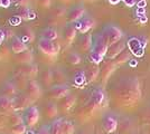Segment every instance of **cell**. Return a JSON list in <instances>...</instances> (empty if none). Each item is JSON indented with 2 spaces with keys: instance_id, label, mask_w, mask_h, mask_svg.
<instances>
[{
  "instance_id": "obj_18",
  "label": "cell",
  "mask_w": 150,
  "mask_h": 134,
  "mask_svg": "<svg viewBox=\"0 0 150 134\" xmlns=\"http://www.w3.org/2000/svg\"><path fill=\"white\" fill-rule=\"evenodd\" d=\"M103 128L105 130L106 133H112L117 130L118 126V121L115 120V117H113L111 115H106L103 119Z\"/></svg>"
},
{
  "instance_id": "obj_23",
  "label": "cell",
  "mask_w": 150,
  "mask_h": 134,
  "mask_svg": "<svg viewBox=\"0 0 150 134\" xmlns=\"http://www.w3.org/2000/svg\"><path fill=\"white\" fill-rule=\"evenodd\" d=\"M58 37V34L55 28H52V27H46L42 30V35H40V38L48 39V40H56Z\"/></svg>"
},
{
  "instance_id": "obj_7",
  "label": "cell",
  "mask_w": 150,
  "mask_h": 134,
  "mask_svg": "<svg viewBox=\"0 0 150 134\" xmlns=\"http://www.w3.org/2000/svg\"><path fill=\"white\" fill-rule=\"evenodd\" d=\"M94 24H95V22H94V19L91 17V16H88V13H85L79 21L74 22L75 27H76V29H77V32H80L81 34H86L90 29L93 28Z\"/></svg>"
},
{
  "instance_id": "obj_26",
  "label": "cell",
  "mask_w": 150,
  "mask_h": 134,
  "mask_svg": "<svg viewBox=\"0 0 150 134\" xmlns=\"http://www.w3.org/2000/svg\"><path fill=\"white\" fill-rule=\"evenodd\" d=\"M99 73H100V69H99V67H98L96 64H93L92 66H90L88 68V70H86V73H85L88 82H93V81H95V78L98 77Z\"/></svg>"
},
{
  "instance_id": "obj_17",
  "label": "cell",
  "mask_w": 150,
  "mask_h": 134,
  "mask_svg": "<svg viewBox=\"0 0 150 134\" xmlns=\"http://www.w3.org/2000/svg\"><path fill=\"white\" fill-rule=\"evenodd\" d=\"M92 45H93L92 36L90 34H83V36L79 40V47H80V49L82 51H91Z\"/></svg>"
},
{
  "instance_id": "obj_19",
  "label": "cell",
  "mask_w": 150,
  "mask_h": 134,
  "mask_svg": "<svg viewBox=\"0 0 150 134\" xmlns=\"http://www.w3.org/2000/svg\"><path fill=\"white\" fill-rule=\"evenodd\" d=\"M44 113L47 119L54 120V119L57 117V115H58L59 112H58V107H57V105L55 103L48 102L44 105Z\"/></svg>"
},
{
  "instance_id": "obj_12",
  "label": "cell",
  "mask_w": 150,
  "mask_h": 134,
  "mask_svg": "<svg viewBox=\"0 0 150 134\" xmlns=\"http://www.w3.org/2000/svg\"><path fill=\"white\" fill-rule=\"evenodd\" d=\"M0 92H1V95L2 96H7L9 98H13L15 96L19 94V88L15 85L13 82L8 81V82H6L1 86Z\"/></svg>"
},
{
  "instance_id": "obj_21",
  "label": "cell",
  "mask_w": 150,
  "mask_h": 134,
  "mask_svg": "<svg viewBox=\"0 0 150 134\" xmlns=\"http://www.w3.org/2000/svg\"><path fill=\"white\" fill-rule=\"evenodd\" d=\"M33 58H34V55H33V51L30 49H27L26 51H23L20 54H16V56H15L16 62H18L19 64L33 63Z\"/></svg>"
},
{
  "instance_id": "obj_10",
  "label": "cell",
  "mask_w": 150,
  "mask_h": 134,
  "mask_svg": "<svg viewBox=\"0 0 150 134\" xmlns=\"http://www.w3.org/2000/svg\"><path fill=\"white\" fill-rule=\"evenodd\" d=\"M125 47V41L123 40V39H120L119 41H117V43H114V44L109 46L105 57L109 58V59H112V58L118 57L120 54L123 51Z\"/></svg>"
},
{
  "instance_id": "obj_29",
  "label": "cell",
  "mask_w": 150,
  "mask_h": 134,
  "mask_svg": "<svg viewBox=\"0 0 150 134\" xmlns=\"http://www.w3.org/2000/svg\"><path fill=\"white\" fill-rule=\"evenodd\" d=\"M62 120L63 119H55L50 125V134H64L62 130Z\"/></svg>"
},
{
  "instance_id": "obj_25",
  "label": "cell",
  "mask_w": 150,
  "mask_h": 134,
  "mask_svg": "<svg viewBox=\"0 0 150 134\" xmlns=\"http://www.w3.org/2000/svg\"><path fill=\"white\" fill-rule=\"evenodd\" d=\"M11 82H13L15 85H16L18 88H20V87H24V88H25L28 79H27V77H26L25 75H23V74H20L18 72H16L13 77V79H11Z\"/></svg>"
},
{
  "instance_id": "obj_38",
  "label": "cell",
  "mask_w": 150,
  "mask_h": 134,
  "mask_svg": "<svg viewBox=\"0 0 150 134\" xmlns=\"http://www.w3.org/2000/svg\"><path fill=\"white\" fill-rule=\"evenodd\" d=\"M13 5H15L18 8L21 7H29L30 5V0H13Z\"/></svg>"
},
{
  "instance_id": "obj_39",
  "label": "cell",
  "mask_w": 150,
  "mask_h": 134,
  "mask_svg": "<svg viewBox=\"0 0 150 134\" xmlns=\"http://www.w3.org/2000/svg\"><path fill=\"white\" fill-rule=\"evenodd\" d=\"M39 6L45 8V9H48L52 7V0H37Z\"/></svg>"
},
{
  "instance_id": "obj_36",
  "label": "cell",
  "mask_w": 150,
  "mask_h": 134,
  "mask_svg": "<svg viewBox=\"0 0 150 134\" xmlns=\"http://www.w3.org/2000/svg\"><path fill=\"white\" fill-rule=\"evenodd\" d=\"M112 70H113V65L111 64L105 65V67L102 69V79H103V82H105L106 79H108V77L111 74Z\"/></svg>"
},
{
  "instance_id": "obj_34",
  "label": "cell",
  "mask_w": 150,
  "mask_h": 134,
  "mask_svg": "<svg viewBox=\"0 0 150 134\" xmlns=\"http://www.w3.org/2000/svg\"><path fill=\"white\" fill-rule=\"evenodd\" d=\"M66 60L69 62V64L72 65H77L81 63V56L77 54V53H75V51H72V53H69V55H67V57H66Z\"/></svg>"
},
{
  "instance_id": "obj_9",
  "label": "cell",
  "mask_w": 150,
  "mask_h": 134,
  "mask_svg": "<svg viewBox=\"0 0 150 134\" xmlns=\"http://www.w3.org/2000/svg\"><path fill=\"white\" fill-rule=\"evenodd\" d=\"M84 15H85V7L81 4H77L67 11V21L69 22H76L81 19Z\"/></svg>"
},
{
  "instance_id": "obj_13",
  "label": "cell",
  "mask_w": 150,
  "mask_h": 134,
  "mask_svg": "<svg viewBox=\"0 0 150 134\" xmlns=\"http://www.w3.org/2000/svg\"><path fill=\"white\" fill-rule=\"evenodd\" d=\"M28 49V46L19 38L18 36H13V38L10 39V51H13V54H20L23 51H26Z\"/></svg>"
},
{
  "instance_id": "obj_30",
  "label": "cell",
  "mask_w": 150,
  "mask_h": 134,
  "mask_svg": "<svg viewBox=\"0 0 150 134\" xmlns=\"http://www.w3.org/2000/svg\"><path fill=\"white\" fill-rule=\"evenodd\" d=\"M88 79H86V75H85V72H77L76 74L74 75L73 77V82H74V85L76 86H79V87H81L83 86L85 82H86Z\"/></svg>"
},
{
  "instance_id": "obj_5",
  "label": "cell",
  "mask_w": 150,
  "mask_h": 134,
  "mask_svg": "<svg viewBox=\"0 0 150 134\" xmlns=\"http://www.w3.org/2000/svg\"><path fill=\"white\" fill-rule=\"evenodd\" d=\"M69 94V87L67 84H61V85H53L48 89V96L54 100H61L63 97Z\"/></svg>"
},
{
  "instance_id": "obj_42",
  "label": "cell",
  "mask_w": 150,
  "mask_h": 134,
  "mask_svg": "<svg viewBox=\"0 0 150 134\" xmlns=\"http://www.w3.org/2000/svg\"><path fill=\"white\" fill-rule=\"evenodd\" d=\"M122 1H123L128 7L134 6V5H136V2H137V0H122Z\"/></svg>"
},
{
  "instance_id": "obj_14",
  "label": "cell",
  "mask_w": 150,
  "mask_h": 134,
  "mask_svg": "<svg viewBox=\"0 0 150 134\" xmlns=\"http://www.w3.org/2000/svg\"><path fill=\"white\" fill-rule=\"evenodd\" d=\"M74 104H75V96H73L69 93L67 96L61 98L59 109L62 111L63 113H69V111L72 109V107L74 106Z\"/></svg>"
},
{
  "instance_id": "obj_41",
  "label": "cell",
  "mask_w": 150,
  "mask_h": 134,
  "mask_svg": "<svg viewBox=\"0 0 150 134\" xmlns=\"http://www.w3.org/2000/svg\"><path fill=\"white\" fill-rule=\"evenodd\" d=\"M13 5V0H0V7L8 8Z\"/></svg>"
},
{
  "instance_id": "obj_43",
  "label": "cell",
  "mask_w": 150,
  "mask_h": 134,
  "mask_svg": "<svg viewBox=\"0 0 150 134\" xmlns=\"http://www.w3.org/2000/svg\"><path fill=\"white\" fill-rule=\"evenodd\" d=\"M121 0H109V2L111 4V5H117V4H119Z\"/></svg>"
},
{
  "instance_id": "obj_44",
  "label": "cell",
  "mask_w": 150,
  "mask_h": 134,
  "mask_svg": "<svg viewBox=\"0 0 150 134\" xmlns=\"http://www.w3.org/2000/svg\"><path fill=\"white\" fill-rule=\"evenodd\" d=\"M85 1H93V0H85Z\"/></svg>"
},
{
  "instance_id": "obj_4",
  "label": "cell",
  "mask_w": 150,
  "mask_h": 134,
  "mask_svg": "<svg viewBox=\"0 0 150 134\" xmlns=\"http://www.w3.org/2000/svg\"><path fill=\"white\" fill-rule=\"evenodd\" d=\"M11 101H13V112H19V111H26L28 107H30L34 100L29 97L26 93H23V94L19 93L18 95L11 98Z\"/></svg>"
},
{
  "instance_id": "obj_20",
  "label": "cell",
  "mask_w": 150,
  "mask_h": 134,
  "mask_svg": "<svg viewBox=\"0 0 150 134\" xmlns=\"http://www.w3.org/2000/svg\"><path fill=\"white\" fill-rule=\"evenodd\" d=\"M17 15L21 18V20H25V21L34 20L36 18V13H35V11L31 9L30 7H21V8H18Z\"/></svg>"
},
{
  "instance_id": "obj_37",
  "label": "cell",
  "mask_w": 150,
  "mask_h": 134,
  "mask_svg": "<svg viewBox=\"0 0 150 134\" xmlns=\"http://www.w3.org/2000/svg\"><path fill=\"white\" fill-rule=\"evenodd\" d=\"M129 57H130V54H129V51H123L122 53H121V54H120L119 56H118V58H117V63H118V64L125 63V60H128V59H129Z\"/></svg>"
},
{
  "instance_id": "obj_35",
  "label": "cell",
  "mask_w": 150,
  "mask_h": 134,
  "mask_svg": "<svg viewBox=\"0 0 150 134\" xmlns=\"http://www.w3.org/2000/svg\"><path fill=\"white\" fill-rule=\"evenodd\" d=\"M9 121H10L11 125H16V124H19V123L24 122V116L19 114L18 112H13L10 114V116H9Z\"/></svg>"
},
{
  "instance_id": "obj_3",
  "label": "cell",
  "mask_w": 150,
  "mask_h": 134,
  "mask_svg": "<svg viewBox=\"0 0 150 134\" xmlns=\"http://www.w3.org/2000/svg\"><path fill=\"white\" fill-rule=\"evenodd\" d=\"M102 32H103L105 39L108 40L109 46L114 44V43H117V41H119L120 39H122V37H123L122 30L120 29L119 27H117V26L114 25H106L103 28Z\"/></svg>"
},
{
  "instance_id": "obj_16",
  "label": "cell",
  "mask_w": 150,
  "mask_h": 134,
  "mask_svg": "<svg viewBox=\"0 0 150 134\" xmlns=\"http://www.w3.org/2000/svg\"><path fill=\"white\" fill-rule=\"evenodd\" d=\"M39 81L40 84L45 86V87H52L53 83H54V78H53V72L52 69L46 68L40 73V76H39Z\"/></svg>"
},
{
  "instance_id": "obj_2",
  "label": "cell",
  "mask_w": 150,
  "mask_h": 134,
  "mask_svg": "<svg viewBox=\"0 0 150 134\" xmlns=\"http://www.w3.org/2000/svg\"><path fill=\"white\" fill-rule=\"evenodd\" d=\"M38 48L46 56H56L59 51V45L55 40L40 38L38 41Z\"/></svg>"
},
{
  "instance_id": "obj_8",
  "label": "cell",
  "mask_w": 150,
  "mask_h": 134,
  "mask_svg": "<svg viewBox=\"0 0 150 134\" xmlns=\"http://www.w3.org/2000/svg\"><path fill=\"white\" fill-rule=\"evenodd\" d=\"M25 93L27 95L31 97L33 100H36V98H39L42 96V87L38 83L37 81L35 79H29L27 84H26V87H25Z\"/></svg>"
},
{
  "instance_id": "obj_6",
  "label": "cell",
  "mask_w": 150,
  "mask_h": 134,
  "mask_svg": "<svg viewBox=\"0 0 150 134\" xmlns=\"http://www.w3.org/2000/svg\"><path fill=\"white\" fill-rule=\"evenodd\" d=\"M38 120H39V111L36 106L31 105L30 107L25 111V114H24V122L28 128H33L37 124Z\"/></svg>"
},
{
  "instance_id": "obj_31",
  "label": "cell",
  "mask_w": 150,
  "mask_h": 134,
  "mask_svg": "<svg viewBox=\"0 0 150 134\" xmlns=\"http://www.w3.org/2000/svg\"><path fill=\"white\" fill-rule=\"evenodd\" d=\"M50 13L53 17L58 18V17H63L65 13H66V8L62 5H56V6L52 7L50 9Z\"/></svg>"
},
{
  "instance_id": "obj_22",
  "label": "cell",
  "mask_w": 150,
  "mask_h": 134,
  "mask_svg": "<svg viewBox=\"0 0 150 134\" xmlns=\"http://www.w3.org/2000/svg\"><path fill=\"white\" fill-rule=\"evenodd\" d=\"M13 112V101L7 96L0 95V112Z\"/></svg>"
},
{
  "instance_id": "obj_32",
  "label": "cell",
  "mask_w": 150,
  "mask_h": 134,
  "mask_svg": "<svg viewBox=\"0 0 150 134\" xmlns=\"http://www.w3.org/2000/svg\"><path fill=\"white\" fill-rule=\"evenodd\" d=\"M62 130L64 134H73L74 133V125L69 120H62Z\"/></svg>"
},
{
  "instance_id": "obj_24",
  "label": "cell",
  "mask_w": 150,
  "mask_h": 134,
  "mask_svg": "<svg viewBox=\"0 0 150 134\" xmlns=\"http://www.w3.org/2000/svg\"><path fill=\"white\" fill-rule=\"evenodd\" d=\"M53 72V78H54V83L56 85H61V84H66V76L64 74L61 68H54L52 69Z\"/></svg>"
},
{
  "instance_id": "obj_33",
  "label": "cell",
  "mask_w": 150,
  "mask_h": 134,
  "mask_svg": "<svg viewBox=\"0 0 150 134\" xmlns=\"http://www.w3.org/2000/svg\"><path fill=\"white\" fill-rule=\"evenodd\" d=\"M27 125L25 124V122L19 123L16 125H11V133L13 134H25Z\"/></svg>"
},
{
  "instance_id": "obj_15",
  "label": "cell",
  "mask_w": 150,
  "mask_h": 134,
  "mask_svg": "<svg viewBox=\"0 0 150 134\" xmlns=\"http://www.w3.org/2000/svg\"><path fill=\"white\" fill-rule=\"evenodd\" d=\"M76 27H75L74 22H69L65 29H64V39L67 44H72L74 41L75 37H76Z\"/></svg>"
},
{
  "instance_id": "obj_28",
  "label": "cell",
  "mask_w": 150,
  "mask_h": 134,
  "mask_svg": "<svg viewBox=\"0 0 150 134\" xmlns=\"http://www.w3.org/2000/svg\"><path fill=\"white\" fill-rule=\"evenodd\" d=\"M104 98V94L101 89H95L92 94V98H91V104L93 106H99L101 103L103 102Z\"/></svg>"
},
{
  "instance_id": "obj_27",
  "label": "cell",
  "mask_w": 150,
  "mask_h": 134,
  "mask_svg": "<svg viewBox=\"0 0 150 134\" xmlns=\"http://www.w3.org/2000/svg\"><path fill=\"white\" fill-rule=\"evenodd\" d=\"M19 38L21 39L24 43H31L34 38H35V35H34V32L31 30L29 27H25V28H23V30H21V35H20V37Z\"/></svg>"
},
{
  "instance_id": "obj_11",
  "label": "cell",
  "mask_w": 150,
  "mask_h": 134,
  "mask_svg": "<svg viewBox=\"0 0 150 134\" xmlns=\"http://www.w3.org/2000/svg\"><path fill=\"white\" fill-rule=\"evenodd\" d=\"M20 74L25 75L27 78H35L38 75V67L36 64H21V66L19 67L18 69L16 70Z\"/></svg>"
},
{
  "instance_id": "obj_40",
  "label": "cell",
  "mask_w": 150,
  "mask_h": 134,
  "mask_svg": "<svg viewBox=\"0 0 150 134\" xmlns=\"http://www.w3.org/2000/svg\"><path fill=\"white\" fill-rule=\"evenodd\" d=\"M37 134H50V128L48 125H43L42 128H39Z\"/></svg>"
},
{
  "instance_id": "obj_1",
  "label": "cell",
  "mask_w": 150,
  "mask_h": 134,
  "mask_svg": "<svg viewBox=\"0 0 150 134\" xmlns=\"http://www.w3.org/2000/svg\"><path fill=\"white\" fill-rule=\"evenodd\" d=\"M108 48H109V44H108V40L104 37L103 32H101L96 34L93 39L92 49L90 51V60L93 64H100L106 55Z\"/></svg>"
}]
</instances>
